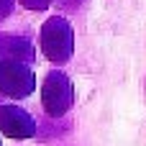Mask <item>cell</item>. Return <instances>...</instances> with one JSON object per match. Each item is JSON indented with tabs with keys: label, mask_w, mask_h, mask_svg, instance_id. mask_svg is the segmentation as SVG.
<instances>
[{
	"label": "cell",
	"mask_w": 146,
	"mask_h": 146,
	"mask_svg": "<svg viewBox=\"0 0 146 146\" xmlns=\"http://www.w3.org/2000/svg\"><path fill=\"white\" fill-rule=\"evenodd\" d=\"M72 105V82L62 72H51L44 82V108L49 115H62Z\"/></svg>",
	"instance_id": "1"
},
{
	"label": "cell",
	"mask_w": 146,
	"mask_h": 146,
	"mask_svg": "<svg viewBox=\"0 0 146 146\" xmlns=\"http://www.w3.org/2000/svg\"><path fill=\"white\" fill-rule=\"evenodd\" d=\"M33 90V74L18 62H0V92L21 98Z\"/></svg>",
	"instance_id": "2"
},
{
	"label": "cell",
	"mask_w": 146,
	"mask_h": 146,
	"mask_svg": "<svg viewBox=\"0 0 146 146\" xmlns=\"http://www.w3.org/2000/svg\"><path fill=\"white\" fill-rule=\"evenodd\" d=\"M44 51L51 56V59H64L72 54V31L64 21H49V26H44Z\"/></svg>",
	"instance_id": "3"
},
{
	"label": "cell",
	"mask_w": 146,
	"mask_h": 146,
	"mask_svg": "<svg viewBox=\"0 0 146 146\" xmlns=\"http://www.w3.org/2000/svg\"><path fill=\"white\" fill-rule=\"evenodd\" d=\"M0 131L10 139H28V136H33L36 126L26 110L15 108V105H3L0 108Z\"/></svg>",
	"instance_id": "4"
}]
</instances>
